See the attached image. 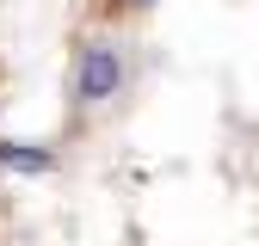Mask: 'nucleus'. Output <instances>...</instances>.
<instances>
[{
    "instance_id": "3",
    "label": "nucleus",
    "mask_w": 259,
    "mask_h": 246,
    "mask_svg": "<svg viewBox=\"0 0 259 246\" xmlns=\"http://www.w3.org/2000/svg\"><path fill=\"white\" fill-rule=\"evenodd\" d=\"M136 7H154V0H136Z\"/></svg>"
},
{
    "instance_id": "2",
    "label": "nucleus",
    "mask_w": 259,
    "mask_h": 246,
    "mask_svg": "<svg viewBox=\"0 0 259 246\" xmlns=\"http://www.w3.org/2000/svg\"><path fill=\"white\" fill-rule=\"evenodd\" d=\"M0 166H19V172H50V154H44V148H25V142H0Z\"/></svg>"
},
{
    "instance_id": "1",
    "label": "nucleus",
    "mask_w": 259,
    "mask_h": 246,
    "mask_svg": "<svg viewBox=\"0 0 259 246\" xmlns=\"http://www.w3.org/2000/svg\"><path fill=\"white\" fill-rule=\"evenodd\" d=\"M117 80H123V61H117V49L111 43H93L87 55H80V99L93 105V99H111V92H117Z\"/></svg>"
}]
</instances>
